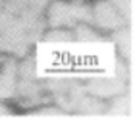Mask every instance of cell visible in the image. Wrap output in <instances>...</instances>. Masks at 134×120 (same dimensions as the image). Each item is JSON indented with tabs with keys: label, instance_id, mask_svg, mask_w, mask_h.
I'll return each instance as SVG.
<instances>
[{
	"label": "cell",
	"instance_id": "cell-4",
	"mask_svg": "<svg viewBox=\"0 0 134 120\" xmlns=\"http://www.w3.org/2000/svg\"><path fill=\"white\" fill-rule=\"evenodd\" d=\"M46 28H72L91 25V5L86 0H49L46 6Z\"/></svg>",
	"mask_w": 134,
	"mask_h": 120
},
{
	"label": "cell",
	"instance_id": "cell-8",
	"mask_svg": "<svg viewBox=\"0 0 134 120\" xmlns=\"http://www.w3.org/2000/svg\"><path fill=\"white\" fill-rule=\"evenodd\" d=\"M74 32V42L79 43H96V42H107L103 32L97 31L90 23H79L72 28Z\"/></svg>",
	"mask_w": 134,
	"mask_h": 120
},
{
	"label": "cell",
	"instance_id": "cell-11",
	"mask_svg": "<svg viewBox=\"0 0 134 120\" xmlns=\"http://www.w3.org/2000/svg\"><path fill=\"white\" fill-rule=\"evenodd\" d=\"M31 117H68V112L63 111L62 108H59L57 105L51 106L49 103V105L37 108V111L31 112Z\"/></svg>",
	"mask_w": 134,
	"mask_h": 120
},
{
	"label": "cell",
	"instance_id": "cell-7",
	"mask_svg": "<svg viewBox=\"0 0 134 120\" xmlns=\"http://www.w3.org/2000/svg\"><path fill=\"white\" fill-rule=\"evenodd\" d=\"M19 59L8 53L0 51V102L13 100L17 82Z\"/></svg>",
	"mask_w": 134,
	"mask_h": 120
},
{
	"label": "cell",
	"instance_id": "cell-5",
	"mask_svg": "<svg viewBox=\"0 0 134 120\" xmlns=\"http://www.w3.org/2000/svg\"><path fill=\"white\" fill-rule=\"evenodd\" d=\"M91 25L100 32H114L123 26H131L108 0H96L91 5Z\"/></svg>",
	"mask_w": 134,
	"mask_h": 120
},
{
	"label": "cell",
	"instance_id": "cell-6",
	"mask_svg": "<svg viewBox=\"0 0 134 120\" xmlns=\"http://www.w3.org/2000/svg\"><path fill=\"white\" fill-rule=\"evenodd\" d=\"M85 88L90 94L99 99H116L126 89V62H120L119 76L116 79H90L85 83Z\"/></svg>",
	"mask_w": 134,
	"mask_h": 120
},
{
	"label": "cell",
	"instance_id": "cell-9",
	"mask_svg": "<svg viewBox=\"0 0 134 120\" xmlns=\"http://www.w3.org/2000/svg\"><path fill=\"white\" fill-rule=\"evenodd\" d=\"M113 37L116 40L119 51H120L122 57L131 65V59H133V36H131V26H123L117 31L113 32Z\"/></svg>",
	"mask_w": 134,
	"mask_h": 120
},
{
	"label": "cell",
	"instance_id": "cell-10",
	"mask_svg": "<svg viewBox=\"0 0 134 120\" xmlns=\"http://www.w3.org/2000/svg\"><path fill=\"white\" fill-rule=\"evenodd\" d=\"M40 42L48 43H72L74 32L69 28H46Z\"/></svg>",
	"mask_w": 134,
	"mask_h": 120
},
{
	"label": "cell",
	"instance_id": "cell-12",
	"mask_svg": "<svg viewBox=\"0 0 134 120\" xmlns=\"http://www.w3.org/2000/svg\"><path fill=\"white\" fill-rule=\"evenodd\" d=\"M116 6V9L125 17V20L131 25L133 20V0H108Z\"/></svg>",
	"mask_w": 134,
	"mask_h": 120
},
{
	"label": "cell",
	"instance_id": "cell-1",
	"mask_svg": "<svg viewBox=\"0 0 134 120\" xmlns=\"http://www.w3.org/2000/svg\"><path fill=\"white\" fill-rule=\"evenodd\" d=\"M49 0H0V51L17 59L29 54L46 31Z\"/></svg>",
	"mask_w": 134,
	"mask_h": 120
},
{
	"label": "cell",
	"instance_id": "cell-2",
	"mask_svg": "<svg viewBox=\"0 0 134 120\" xmlns=\"http://www.w3.org/2000/svg\"><path fill=\"white\" fill-rule=\"evenodd\" d=\"M45 85L49 91L51 100L68 114L76 112L82 116H102L109 109V103L90 94L85 85L77 79L49 77L45 79Z\"/></svg>",
	"mask_w": 134,
	"mask_h": 120
},
{
	"label": "cell",
	"instance_id": "cell-3",
	"mask_svg": "<svg viewBox=\"0 0 134 120\" xmlns=\"http://www.w3.org/2000/svg\"><path fill=\"white\" fill-rule=\"evenodd\" d=\"M13 102L23 109H37L40 106L53 103L49 91L45 85V79L39 77L34 51L19 59L17 82Z\"/></svg>",
	"mask_w": 134,
	"mask_h": 120
},
{
	"label": "cell",
	"instance_id": "cell-13",
	"mask_svg": "<svg viewBox=\"0 0 134 120\" xmlns=\"http://www.w3.org/2000/svg\"><path fill=\"white\" fill-rule=\"evenodd\" d=\"M11 116H13V111L3 102H0V117H11Z\"/></svg>",
	"mask_w": 134,
	"mask_h": 120
}]
</instances>
